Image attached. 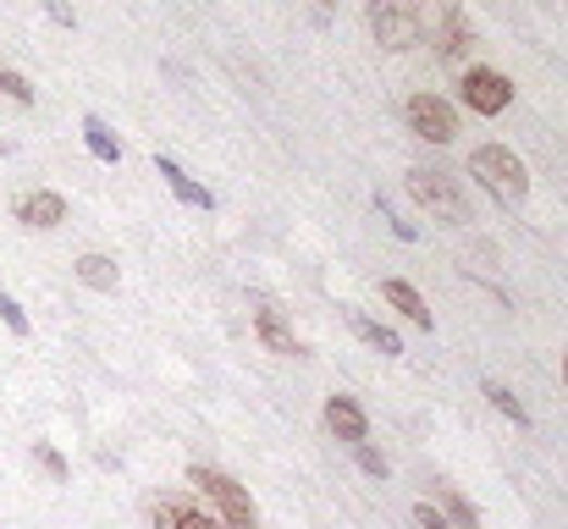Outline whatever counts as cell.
<instances>
[{"label":"cell","mask_w":568,"mask_h":529,"mask_svg":"<svg viewBox=\"0 0 568 529\" xmlns=\"http://www.w3.org/2000/svg\"><path fill=\"white\" fill-rule=\"evenodd\" d=\"M188 485H194L205 502H215V518H221L226 529H260V507L249 502V491H243L226 469L194 464V469H188Z\"/></svg>","instance_id":"cell-4"},{"label":"cell","mask_w":568,"mask_h":529,"mask_svg":"<svg viewBox=\"0 0 568 529\" xmlns=\"http://www.w3.org/2000/svg\"><path fill=\"white\" fill-rule=\"evenodd\" d=\"M365 23H370L375 45L392 50V56H403V50H415V45H420V17L403 7V0H370Z\"/></svg>","instance_id":"cell-5"},{"label":"cell","mask_w":568,"mask_h":529,"mask_svg":"<svg viewBox=\"0 0 568 529\" xmlns=\"http://www.w3.org/2000/svg\"><path fill=\"white\" fill-rule=\"evenodd\" d=\"M255 336L271 347V353H282V359H304V342H298V331L287 325V315L271 304V298H255Z\"/></svg>","instance_id":"cell-8"},{"label":"cell","mask_w":568,"mask_h":529,"mask_svg":"<svg viewBox=\"0 0 568 529\" xmlns=\"http://www.w3.org/2000/svg\"><path fill=\"white\" fill-rule=\"evenodd\" d=\"M469 176L503 210H524V199H530V171H524V160L508 144H480V149H469Z\"/></svg>","instance_id":"cell-1"},{"label":"cell","mask_w":568,"mask_h":529,"mask_svg":"<svg viewBox=\"0 0 568 529\" xmlns=\"http://www.w3.org/2000/svg\"><path fill=\"white\" fill-rule=\"evenodd\" d=\"M28 453H34V464H39V469H45V475H50L55 485H66V480H72V469H66V458H61V453L50 447V441H34V447H28Z\"/></svg>","instance_id":"cell-19"},{"label":"cell","mask_w":568,"mask_h":529,"mask_svg":"<svg viewBox=\"0 0 568 529\" xmlns=\"http://www.w3.org/2000/svg\"><path fill=\"white\" fill-rule=\"evenodd\" d=\"M314 7H326V12H332V7H337V0H314Z\"/></svg>","instance_id":"cell-27"},{"label":"cell","mask_w":568,"mask_h":529,"mask_svg":"<svg viewBox=\"0 0 568 529\" xmlns=\"http://www.w3.org/2000/svg\"><path fill=\"white\" fill-rule=\"evenodd\" d=\"M409 194H415V205L425 210V216H436L442 226H469V194H464V183L453 171H442V165H415L409 171Z\"/></svg>","instance_id":"cell-3"},{"label":"cell","mask_w":568,"mask_h":529,"mask_svg":"<svg viewBox=\"0 0 568 529\" xmlns=\"http://www.w3.org/2000/svg\"><path fill=\"white\" fill-rule=\"evenodd\" d=\"M84 144H89V155H95V160H106V165H116V160H122V138H116L100 116H84Z\"/></svg>","instance_id":"cell-16"},{"label":"cell","mask_w":568,"mask_h":529,"mask_svg":"<svg viewBox=\"0 0 568 529\" xmlns=\"http://www.w3.org/2000/svg\"><path fill=\"white\" fill-rule=\"evenodd\" d=\"M436 507L447 513L453 529H480V507H474L469 496H458L453 485H436Z\"/></svg>","instance_id":"cell-17"},{"label":"cell","mask_w":568,"mask_h":529,"mask_svg":"<svg viewBox=\"0 0 568 529\" xmlns=\"http://www.w3.org/2000/svg\"><path fill=\"white\" fill-rule=\"evenodd\" d=\"M354 458H359V469H365L370 480H386V475H392V464H386V458L370 447V441H359V447H354Z\"/></svg>","instance_id":"cell-22"},{"label":"cell","mask_w":568,"mask_h":529,"mask_svg":"<svg viewBox=\"0 0 568 529\" xmlns=\"http://www.w3.org/2000/svg\"><path fill=\"white\" fill-rule=\"evenodd\" d=\"M403 116H409L415 138H425V144H453V138H458V111H453L442 95H409Z\"/></svg>","instance_id":"cell-7"},{"label":"cell","mask_w":568,"mask_h":529,"mask_svg":"<svg viewBox=\"0 0 568 529\" xmlns=\"http://www.w3.org/2000/svg\"><path fill=\"white\" fill-rule=\"evenodd\" d=\"M12 210H17V221H23V226H34V232H50V226H61V221H66V199H61V194H50V188H28Z\"/></svg>","instance_id":"cell-11"},{"label":"cell","mask_w":568,"mask_h":529,"mask_svg":"<svg viewBox=\"0 0 568 529\" xmlns=\"http://www.w3.org/2000/svg\"><path fill=\"white\" fill-rule=\"evenodd\" d=\"M343 320L354 325V336H359V342H370L375 353H386V359H397V353H403L397 331H392V325H381V320H370L359 304H343Z\"/></svg>","instance_id":"cell-14"},{"label":"cell","mask_w":568,"mask_h":529,"mask_svg":"<svg viewBox=\"0 0 568 529\" xmlns=\"http://www.w3.org/2000/svg\"><path fill=\"white\" fill-rule=\"evenodd\" d=\"M326 430L343 441V447H359V441L370 435V419H365V408L348 392H332L326 397Z\"/></svg>","instance_id":"cell-10"},{"label":"cell","mask_w":568,"mask_h":529,"mask_svg":"<svg viewBox=\"0 0 568 529\" xmlns=\"http://www.w3.org/2000/svg\"><path fill=\"white\" fill-rule=\"evenodd\" d=\"M0 95H7L12 106H34V88H28V77H17L12 66H0Z\"/></svg>","instance_id":"cell-21"},{"label":"cell","mask_w":568,"mask_h":529,"mask_svg":"<svg viewBox=\"0 0 568 529\" xmlns=\"http://www.w3.org/2000/svg\"><path fill=\"white\" fill-rule=\"evenodd\" d=\"M149 524H155V529H226L215 513H205V507L188 502V496H155V502H149Z\"/></svg>","instance_id":"cell-9"},{"label":"cell","mask_w":568,"mask_h":529,"mask_svg":"<svg viewBox=\"0 0 568 529\" xmlns=\"http://www.w3.org/2000/svg\"><path fill=\"white\" fill-rule=\"evenodd\" d=\"M72 276L84 282L89 293H116V259H106V254H77L72 259Z\"/></svg>","instance_id":"cell-15"},{"label":"cell","mask_w":568,"mask_h":529,"mask_svg":"<svg viewBox=\"0 0 568 529\" xmlns=\"http://www.w3.org/2000/svg\"><path fill=\"white\" fill-rule=\"evenodd\" d=\"M375 210H381V221L392 226V237H397V243H415V226H409V221H403V216H397V210H392V205H386L381 194H375Z\"/></svg>","instance_id":"cell-23"},{"label":"cell","mask_w":568,"mask_h":529,"mask_svg":"<svg viewBox=\"0 0 568 529\" xmlns=\"http://www.w3.org/2000/svg\"><path fill=\"white\" fill-rule=\"evenodd\" d=\"M155 171H160V183H166L183 205H194V210H215V194H210L205 183H194V176H188L172 155H155Z\"/></svg>","instance_id":"cell-12"},{"label":"cell","mask_w":568,"mask_h":529,"mask_svg":"<svg viewBox=\"0 0 568 529\" xmlns=\"http://www.w3.org/2000/svg\"><path fill=\"white\" fill-rule=\"evenodd\" d=\"M458 95L474 116H503L514 106V83L497 72V66H464V83H458Z\"/></svg>","instance_id":"cell-6"},{"label":"cell","mask_w":568,"mask_h":529,"mask_svg":"<svg viewBox=\"0 0 568 529\" xmlns=\"http://www.w3.org/2000/svg\"><path fill=\"white\" fill-rule=\"evenodd\" d=\"M415 17H420V39L442 56V61H464L469 45H474V28L464 17L458 0H403Z\"/></svg>","instance_id":"cell-2"},{"label":"cell","mask_w":568,"mask_h":529,"mask_svg":"<svg viewBox=\"0 0 568 529\" xmlns=\"http://www.w3.org/2000/svg\"><path fill=\"white\" fill-rule=\"evenodd\" d=\"M563 386H568V353H563Z\"/></svg>","instance_id":"cell-26"},{"label":"cell","mask_w":568,"mask_h":529,"mask_svg":"<svg viewBox=\"0 0 568 529\" xmlns=\"http://www.w3.org/2000/svg\"><path fill=\"white\" fill-rule=\"evenodd\" d=\"M0 325H7L12 336H28V309L7 293V282H0Z\"/></svg>","instance_id":"cell-20"},{"label":"cell","mask_w":568,"mask_h":529,"mask_svg":"<svg viewBox=\"0 0 568 529\" xmlns=\"http://www.w3.org/2000/svg\"><path fill=\"white\" fill-rule=\"evenodd\" d=\"M415 529H453V524H447V513H442V507L420 502V507H415Z\"/></svg>","instance_id":"cell-24"},{"label":"cell","mask_w":568,"mask_h":529,"mask_svg":"<svg viewBox=\"0 0 568 529\" xmlns=\"http://www.w3.org/2000/svg\"><path fill=\"white\" fill-rule=\"evenodd\" d=\"M480 397H485V403H492V408H497L503 419H514L519 430H530V414H524V403H519V397H514L508 386H497V381H485V386H480Z\"/></svg>","instance_id":"cell-18"},{"label":"cell","mask_w":568,"mask_h":529,"mask_svg":"<svg viewBox=\"0 0 568 529\" xmlns=\"http://www.w3.org/2000/svg\"><path fill=\"white\" fill-rule=\"evenodd\" d=\"M381 298H386L403 320H409V325H420V331H431V325H436V320H431V309H425V298H420V287H409L403 276H386V282H381Z\"/></svg>","instance_id":"cell-13"},{"label":"cell","mask_w":568,"mask_h":529,"mask_svg":"<svg viewBox=\"0 0 568 529\" xmlns=\"http://www.w3.org/2000/svg\"><path fill=\"white\" fill-rule=\"evenodd\" d=\"M39 7L61 23V28H77V12H72V0H39Z\"/></svg>","instance_id":"cell-25"}]
</instances>
